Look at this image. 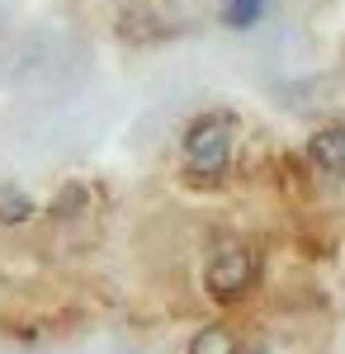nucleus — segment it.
Instances as JSON below:
<instances>
[{"label": "nucleus", "mask_w": 345, "mask_h": 354, "mask_svg": "<svg viewBox=\"0 0 345 354\" xmlns=\"http://www.w3.org/2000/svg\"><path fill=\"white\" fill-rule=\"evenodd\" d=\"M232 142H237V118L227 109H204L199 118H189L185 137H180L185 175L194 185H222V175L232 165Z\"/></svg>", "instance_id": "f257e3e1"}, {"label": "nucleus", "mask_w": 345, "mask_h": 354, "mask_svg": "<svg viewBox=\"0 0 345 354\" xmlns=\"http://www.w3.org/2000/svg\"><path fill=\"white\" fill-rule=\"evenodd\" d=\"M256 250L241 241H227L218 245V255H213L209 265H204V288H209V298L218 302H237L251 293V283H256Z\"/></svg>", "instance_id": "f03ea898"}, {"label": "nucleus", "mask_w": 345, "mask_h": 354, "mask_svg": "<svg viewBox=\"0 0 345 354\" xmlns=\"http://www.w3.org/2000/svg\"><path fill=\"white\" fill-rule=\"evenodd\" d=\"M308 161L317 165L321 175L341 180L345 175V123H331V128L312 133V142H308Z\"/></svg>", "instance_id": "7ed1b4c3"}, {"label": "nucleus", "mask_w": 345, "mask_h": 354, "mask_svg": "<svg viewBox=\"0 0 345 354\" xmlns=\"http://www.w3.org/2000/svg\"><path fill=\"white\" fill-rule=\"evenodd\" d=\"M185 354H241V345H237V335H232L227 326H204L194 340H189Z\"/></svg>", "instance_id": "20e7f679"}, {"label": "nucleus", "mask_w": 345, "mask_h": 354, "mask_svg": "<svg viewBox=\"0 0 345 354\" xmlns=\"http://www.w3.org/2000/svg\"><path fill=\"white\" fill-rule=\"evenodd\" d=\"M269 0H222V24L227 28H256L265 19Z\"/></svg>", "instance_id": "39448f33"}, {"label": "nucleus", "mask_w": 345, "mask_h": 354, "mask_svg": "<svg viewBox=\"0 0 345 354\" xmlns=\"http://www.w3.org/2000/svg\"><path fill=\"white\" fill-rule=\"evenodd\" d=\"M33 218V198L19 189H0V227H19Z\"/></svg>", "instance_id": "423d86ee"}]
</instances>
